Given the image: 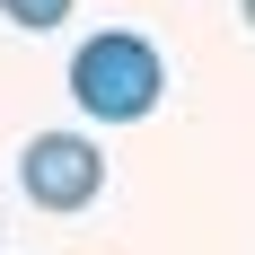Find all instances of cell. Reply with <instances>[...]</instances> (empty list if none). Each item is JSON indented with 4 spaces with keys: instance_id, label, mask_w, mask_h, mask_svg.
Returning <instances> with one entry per match:
<instances>
[{
    "instance_id": "1",
    "label": "cell",
    "mask_w": 255,
    "mask_h": 255,
    "mask_svg": "<svg viewBox=\"0 0 255 255\" xmlns=\"http://www.w3.org/2000/svg\"><path fill=\"white\" fill-rule=\"evenodd\" d=\"M167 88V62H158L150 35H124V26H106L88 44L71 53V97L97 115V124H141Z\"/></svg>"
},
{
    "instance_id": "2",
    "label": "cell",
    "mask_w": 255,
    "mask_h": 255,
    "mask_svg": "<svg viewBox=\"0 0 255 255\" xmlns=\"http://www.w3.org/2000/svg\"><path fill=\"white\" fill-rule=\"evenodd\" d=\"M18 185H26L35 211H88L97 185H106V158H97V141H79V132H35L18 150Z\"/></svg>"
},
{
    "instance_id": "4",
    "label": "cell",
    "mask_w": 255,
    "mask_h": 255,
    "mask_svg": "<svg viewBox=\"0 0 255 255\" xmlns=\"http://www.w3.org/2000/svg\"><path fill=\"white\" fill-rule=\"evenodd\" d=\"M238 18H247V26H255V0H238Z\"/></svg>"
},
{
    "instance_id": "3",
    "label": "cell",
    "mask_w": 255,
    "mask_h": 255,
    "mask_svg": "<svg viewBox=\"0 0 255 255\" xmlns=\"http://www.w3.org/2000/svg\"><path fill=\"white\" fill-rule=\"evenodd\" d=\"M0 18H9V26H26V35H44V26H62V18H71V0H0Z\"/></svg>"
}]
</instances>
